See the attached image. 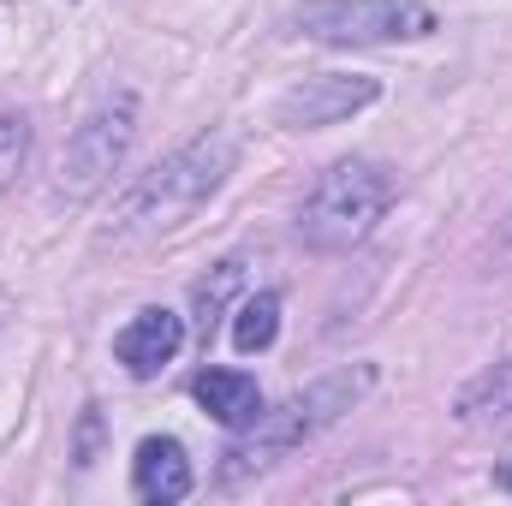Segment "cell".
I'll use <instances>...</instances> for the list:
<instances>
[{
    "instance_id": "obj_12",
    "label": "cell",
    "mask_w": 512,
    "mask_h": 506,
    "mask_svg": "<svg viewBox=\"0 0 512 506\" xmlns=\"http://www.w3.org/2000/svg\"><path fill=\"white\" fill-rule=\"evenodd\" d=\"M274 334H280V292L245 298L239 316H233V346H239V352H268Z\"/></svg>"
},
{
    "instance_id": "obj_9",
    "label": "cell",
    "mask_w": 512,
    "mask_h": 506,
    "mask_svg": "<svg viewBox=\"0 0 512 506\" xmlns=\"http://www.w3.org/2000/svg\"><path fill=\"white\" fill-rule=\"evenodd\" d=\"M191 393H197V405H203L215 423H227V429H251L256 417H262V393H256V381L239 376V370H203V376L191 381Z\"/></svg>"
},
{
    "instance_id": "obj_15",
    "label": "cell",
    "mask_w": 512,
    "mask_h": 506,
    "mask_svg": "<svg viewBox=\"0 0 512 506\" xmlns=\"http://www.w3.org/2000/svg\"><path fill=\"white\" fill-rule=\"evenodd\" d=\"M507 251H512V215H507Z\"/></svg>"
},
{
    "instance_id": "obj_5",
    "label": "cell",
    "mask_w": 512,
    "mask_h": 506,
    "mask_svg": "<svg viewBox=\"0 0 512 506\" xmlns=\"http://www.w3.org/2000/svg\"><path fill=\"white\" fill-rule=\"evenodd\" d=\"M131 137H137V96H131V90H102V96L90 102V114H84V120L72 126V137H66L54 191L72 197V203L96 197V191L120 173Z\"/></svg>"
},
{
    "instance_id": "obj_4",
    "label": "cell",
    "mask_w": 512,
    "mask_h": 506,
    "mask_svg": "<svg viewBox=\"0 0 512 506\" xmlns=\"http://www.w3.org/2000/svg\"><path fill=\"white\" fill-rule=\"evenodd\" d=\"M292 30L328 48H382L435 36V12L423 0H298Z\"/></svg>"
},
{
    "instance_id": "obj_13",
    "label": "cell",
    "mask_w": 512,
    "mask_h": 506,
    "mask_svg": "<svg viewBox=\"0 0 512 506\" xmlns=\"http://www.w3.org/2000/svg\"><path fill=\"white\" fill-rule=\"evenodd\" d=\"M30 161V120L24 114H0V185H12Z\"/></svg>"
},
{
    "instance_id": "obj_2",
    "label": "cell",
    "mask_w": 512,
    "mask_h": 506,
    "mask_svg": "<svg viewBox=\"0 0 512 506\" xmlns=\"http://www.w3.org/2000/svg\"><path fill=\"white\" fill-rule=\"evenodd\" d=\"M370 381H376L370 364H352V370H340V376L310 381V387L292 393L280 411H262L251 429H245V441L221 459V483L233 489V483H245V477H256V471H268L274 459H286L292 447L316 441L328 423H340V411H352V405L370 393Z\"/></svg>"
},
{
    "instance_id": "obj_14",
    "label": "cell",
    "mask_w": 512,
    "mask_h": 506,
    "mask_svg": "<svg viewBox=\"0 0 512 506\" xmlns=\"http://www.w3.org/2000/svg\"><path fill=\"white\" fill-rule=\"evenodd\" d=\"M495 483H501V489H507V495H512V459H507V465H501V471H495Z\"/></svg>"
},
{
    "instance_id": "obj_10",
    "label": "cell",
    "mask_w": 512,
    "mask_h": 506,
    "mask_svg": "<svg viewBox=\"0 0 512 506\" xmlns=\"http://www.w3.org/2000/svg\"><path fill=\"white\" fill-rule=\"evenodd\" d=\"M453 411H459V423H471V429H495V435H507L512 429V358L507 364H495V370H483L471 387H459Z\"/></svg>"
},
{
    "instance_id": "obj_11",
    "label": "cell",
    "mask_w": 512,
    "mask_h": 506,
    "mask_svg": "<svg viewBox=\"0 0 512 506\" xmlns=\"http://www.w3.org/2000/svg\"><path fill=\"white\" fill-rule=\"evenodd\" d=\"M245 268H251L245 256H227V262H215V268L191 286V316H197V340H203V346H209V334L221 328V310L245 292Z\"/></svg>"
},
{
    "instance_id": "obj_7",
    "label": "cell",
    "mask_w": 512,
    "mask_h": 506,
    "mask_svg": "<svg viewBox=\"0 0 512 506\" xmlns=\"http://www.w3.org/2000/svg\"><path fill=\"white\" fill-rule=\"evenodd\" d=\"M179 346H185V316H173V310H161V304L137 310L126 328L114 334V358L126 364L131 376H155V370H167V364L179 358Z\"/></svg>"
},
{
    "instance_id": "obj_8",
    "label": "cell",
    "mask_w": 512,
    "mask_h": 506,
    "mask_svg": "<svg viewBox=\"0 0 512 506\" xmlns=\"http://www.w3.org/2000/svg\"><path fill=\"white\" fill-rule=\"evenodd\" d=\"M131 489H137V501H149V506L185 501V495H191V459H185V447H179L173 435H149V441H137Z\"/></svg>"
},
{
    "instance_id": "obj_3",
    "label": "cell",
    "mask_w": 512,
    "mask_h": 506,
    "mask_svg": "<svg viewBox=\"0 0 512 506\" xmlns=\"http://www.w3.org/2000/svg\"><path fill=\"white\" fill-rule=\"evenodd\" d=\"M393 203V173L376 161H334L298 209V239L310 251H352L376 233Z\"/></svg>"
},
{
    "instance_id": "obj_1",
    "label": "cell",
    "mask_w": 512,
    "mask_h": 506,
    "mask_svg": "<svg viewBox=\"0 0 512 506\" xmlns=\"http://www.w3.org/2000/svg\"><path fill=\"white\" fill-rule=\"evenodd\" d=\"M233 161H239V143H233V131H197L191 143H179L167 161H155L137 185H131L126 197H120V209H114V227H108V239H161V233H173V227H185L221 185H227V173H233Z\"/></svg>"
},
{
    "instance_id": "obj_6",
    "label": "cell",
    "mask_w": 512,
    "mask_h": 506,
    "mask_svg": "<svg viewBox=\"0 0 512 506\" xmlns=\"http://www.w3.org/2000/svg\"><path fill=\"white\" fill-rule=\"evenodd\" d=\"M376 96H382V84L364 78V72H310V78H298V84L274 102V120L286 131L340 126V120H352L358 108H370Z\"/></svg>"
}]
</instances>
